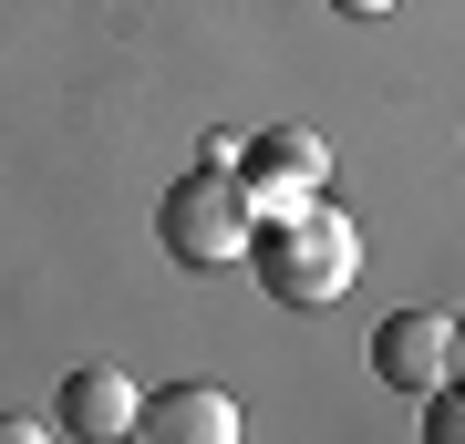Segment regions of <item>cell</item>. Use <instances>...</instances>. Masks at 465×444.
<instances>
[{
    "label": "cell",
    "instance_id": "6da1fadb",
    "mask_svg": "<svg viewBox=\"0 0 465 444\" xmlns=\"http://www.w3.org/2000/svg\"><path fill=\"white\" fill-rule=\"evenodd\" d=\"M249 259H259V290L280 300V311H331V300L362 280V228H351L331 197H311V207L269 217L249 238Z\"/></svg>",
    "mask_w": 465,
    "mask_h": 444
},
{
    "label": "cell",
    "instance_id": "7a4b0ae2",
    "mask_svg": "<svg viewBox=\"0 0 465 444\" xmlns=\"http://www.w3.org/2000/svg\"><path fill=\"white\" fill-rule=\"evenodd\" d=\"M155 238H166L186 269H238V259H249V238H259V217H249V197H238L228 165H197V176H176V186H166V207H155Z\"/></svg>",
    "mask_w": 465,
    "mask_h": 444
},
{
    "label": "cell",
    "instance_id": "3957f363",
    "mask_svg": "<svg viewBox=\"0 0 465 444\" xmlns=\"http://www.w3.org/2000/svg\"><path fill=\"white\" fill-rule=\"evenodd\" d=\"M228 176H238V197H249V217L269 228V217L311 207L321 186H331V155H321V134L280 124V134H249V165H228Z\"/></svg>",
    "mask_w": 465,
    "mask_h": 444
},
{
    "label": "cell",
    "instance_id": "277c9868",
    "mask_svg": "<svg viewBox=\"0 0 465 444\" xmlns=\"http://www.w3.org/2000/svg\"><path fill=\"white\" fill-rule=\"evenodd\" d=\"M372 382H393V393H434V382H455V321L393 311V321L372 331Z\"/></svg>",
    "mask_w": 465,
    "mask_h": 444
},
{
    "label": "cell",
    "instance_id": "5b68a950",
    "mask_svg": "<svg viewBox=\"0 0 465 444\" xmlns=\"http://www.w3.org/2000/svg\"><path fill=\"white\" fill-rule=\"evenodd\" d=\"M134 382L114 372V362H84V372H63V393H52V434H84V444H114V434H134Z\"/></svg>",
    "mask_w": 465,
    "mask_h": 444
},
{
    "label": "cell",
    "instance_id": "8992f818",
    "mask_svg": "<svg viewBox=\"0 0 465 444\" xmlns=\"http://www.w3.org/2000/svg\"><path fill=\"white\" fill-rule=\"evenodd\" d=\"M134 434H155V444H238V403L207 393V382H176V393H155L134 413Z\"/></svg>",
    "mask_w": 465,
    "mask_h": 444
},
{
    "label": "cell",
    "instance_id": "52a82bcc",
    "mask_svg": "<svg viewBox=\"0 0 465 444\" xmlns=\"http://www.w3.org/2000/svg\"><path fill=\"white\" fill-rule=\"evenodd\" d=\"M424 434L434 444H465V382H434V393H424Z\"/></svg>",
    "mask_w": 465,
    "mask_h": 444
},
{
    "label": "cell",
    "instance_id": "ba28073f",
    "mask_svg": "<svg viewBox=\"0 0 465 444\" xmlns=\"http://www.w3.org/2000/svg\"><path fill=\"white\" fill-rule=\"evenodd\" d=\"M52 424H42V413H0V444H42Z\"/></svg>",
    "mask_w": 465,
    "mask_h": 444
},
{
    "label": "cell",
    "instance_id": "9c48e42d",
    "mask_svg": "<svg viewBox=\"0 0 465 444\" xmlns=\"http://www.w3.org/2000/svg\"><path fill=\"white\" fill-rule=\"evenodd\" d=\"M331 11H351V21H382V11H393V0H331Z\"/></svg>",
    "mask_w": 465,
    "mask_h": 444
},
{
    "label": "cell",
    "instance_id": "30bf717a",
    "mask_svg": "<svg viewBox=\"0 0 465 444\" xmlns=\"http://www.w3.org/2000/svg\"><path fill=\"white\" fill-rule=\"evenodd\" d=\"M455 382H465V321H455Z\"/></svg>",
    "mask_w": 465,
    "mask_h": 444
}]
</instances>
